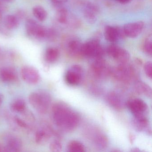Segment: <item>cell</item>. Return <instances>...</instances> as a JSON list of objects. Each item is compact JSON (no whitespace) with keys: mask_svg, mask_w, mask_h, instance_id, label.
<instances>
[{"mask_svg":"<svg viewBox=\"0 0 152 152\" xmlns=\"http://www.w3.org/2000/svg\"><path fill=\"white\" fill-rule=\"evenodd\" d=\"M52 115L57 127L66 132L74 130L80 123L79 115L66 104L61 102L53 105Z\"/></svg>","mask_w":152,"mask_h":152,"instance_id":"obj_1","label":"cell"},{"mask_svg":"<svg viewBox=\"0 0 152 152\" xmlns=\"http://www.w3.org/2000/svg\"><path fill=\"white\" fill-rule=\"evenodd\" d=\"M29 101L37 112L44 114L49 109L51 99L48 93L39 91L31 93L29 96Z\"/></svg>","mask_w":152,"mask_h":152,"instance_id":"obj_2","label":"cell"},{"mask_svg":"<svg viewBox=\"0 0 152 152\" xmlns=\"http://www.w3.org/2000/svg\"><path fill=\"white\" fill-rule=\"evenodd\" d=\"M111 74L116 80L128 83L134 80L137 75V72L132 66L126 63L119 64L111 70Z\"/></svg>","mask_w":152,"mask_h":152,"instance_id":"obj_3","label":"cell"},{"mask_svg":"<svg viewBox=\"0 0 152 152\" xmlns=\"http://www.w3.org/2000/svg\"><path fill=\"white\" fill-rule=\"evenodd\" d=\"M104 54V49L97 39H92L83 44L81 56L97 59L102 58Z\"/></svg>","mask_w":152,"mask_h":152,"instance_id":"obj_4","label":"cell"},{"mask_svg":"<svg viewBox=\"0 0 152 152\" xmlns=\"http://www.w3.org/2000/svg\"><path fill=\"white\" fill-rule=\"evenodd\" d=\"M92 75L97 79H104L111 74V70L108 64L102 58L96 59L91 66Z\"/></svg>","mask_w":152,"mask_h":152,"instance_id":"obj_5","label":"cell"},{"mask_svg":"<svg viewBox=\"0 0 152 152\" xmlns=\"http://www.w3.org/2000/svg\"><path fill=\"white\" fill-rule=\"evenodd\" d=\"M107 52L109 56L119 64L128 63L129 60L130 54L128 51L115 44L110 45Z\"/></svg>","mask_w":152,"mask_h":152,"instance_id":"obj_6","label":"cell"},{"mask_svg":"<svg viewBox=\"0 0 152 152\" xmlns=\"http://www.w3.org/2000/svg\"><path fill=\"white\" fill-rule=\"evenodd\" d=\"M83 75L82 68L78 65H74L66 72L65 78L66 83L72 86H76L81 82Z\"/></svg>","mask_w":152,"mask_h":152,"instance_id":"obj_7","label":"cell"},{"mask_svg":"<svg viewBox=\"0 0 152 152\" xmlns=\"http://www.w3.org/2000/svg\"><path fill=\"white\" fill-rule=\"evenodd\" d=\"M26 31L28 35L39 39H46L47 29L40 25L33 19H28L26 23Z\"/></svg>","mask_w":152,"mask_h":152,"instance_id":"obj_8","label":"cell"},{"mask_svg":"<svg viewBox=\"0 0 152 152\" xmlns=\"http://www.w3.org/2000/svg\"><path fill=\"white\" fill-rule=\"evenodd\" d=\"M104 35L106 39L112 43H115L126 37L123 28L112 26H107L105 27Z\"/></svg>","mask_w":152,"mask_h":152,"instance_id":"obj_9","label":"cell"},{"mask_svg":"<svg viewBox=\"0 0 152 152\" xmlns=\"http://www.w3.org/2000/svg\"><path fill=\"white\" fill-rule=\"evenodd\" d=\"M144 26V22L138 21L126 24L123 28L126 37L133 39L137 37L141 33Z\"/></svg>","mask_w":152,"mask_h":152,"instance_id":"obj_10","label":"cell"},{"mask_svg":"<svg viewBox=\"0 0 152 152\" xmlns=\"http://www.w3.org/2000/svg\"><path fill=\"white\" fill-rule=\"evenodd\" d=\"M21 74L23 80L29 84H36L39 81V74L32 66H23L21 69Z\"/></svg>","mask_w":152,"mask_h":152,"instance_id":"obj_11","label":"cell"},{"mask_svg":"<svg viewBox=\"0 0 152 152\" xmlns=\"http://www.w3.org/2000/svg\"><path fill=\"white\" fill-rule=\"evenodd\" d=\"M126 106L133 116L145 115V113L147 110L146 104L140 99H134L128 101L126 103Z\"/></svg>","mask_w":152,"mask_h":152,"instance_id":"obj_12","label":"cell"},{"mask_svg":"<svg viewBox=\"0 0 152 152\" xmlns=\"http://www.w3.org/2000/svg\"><path fill=\"white\" fill-rule=\"evenodd\" d=\"M22 146L21 140L14 136H10L6 140V145L2 148V151L8 152H19Z\"/></svg>","mask_w":152,"mask_h":152,"instance_id":"obj_13","label":"cell"},{"mask_svg":"<svg viewBox=\"0 0 152 152\" xmlns=\"http://www.w3.org/2000/svg\"><path fill=\"white\" fill-rule=\"evenodd\" d=\"M108 104L115 109L121 110L126 105L123 98L119 93L113 91L110 92L107 97Z\"/></svg>","mask_w":152,"mask_h":152,"instance_id":"obj_14","label":"cell"},{"mask_svg":"<svg viewBox=\"0 0 152 152\" xmlns=\"http://www.w3.org/2000/svg\"><path fill=\"white\" fill-rule=\"evenodd\" d=\"M98 12V10L95 5L89 3L84 5L83 16L88 23L93 24L96 22Z\"/></svg>","mask_w":152,"mask_h":152,"instance_id":"obj_15","label":"cell"},{"mask_svg":"<svg viewBox=\"0 0 152 152\" xmlns=\"http://www.w3.org/2000/svg\"><path fill=\"white\" fill-rule=\"evenodd\" d=\"M17 78L16 72L13 68L6 67L0 70V79L4 82H13Z\"/></svg>","mask_w":152,"mask_h":152,"instance_id":"obj_16","label":"cell"},{"mask_svg":"<svg viewBox=\"0 0 152 152\" xmlns=\"http://www.w3.org/2000/svg\"><path fill=\"white\" fill-rule=\"evenodd\" d=\"M132 124L136 130L143 131L146 129L148 127V120L145 115L133 116Z\"/></svg>","mask_w":152,"mask_h":152,"instance_id":"obj_17","label":"cell"},{"mask_svg":"<svg viewBox=\"0 0 152 152\" xmlns=\"http://www.w3.org/2000/svg\"><path fill=\"white\" fill-rule=\"evenodd\" d=\"M51 135V132L48 128L40 129L36 132L35 140L39 145L45 144L48 141Z\"/></svg>","mask_w":152,"mask_h":152,"instance_id":"obj_18","label":"cell"},{"mask_svg":"<svg viewBox=\"0 0 152 152\" xmlns=\"http://www.w3.org/2000/svg\"><path fill=\"white\" fill-rule=\"evenodd\" d=\"M83 43L77 39H72L68 42L67 48L70 54L73 56H81Z\"/></svg>","mask_w":152,"mask_h":152,"instance_id":"obj_19","label":"cell"},{"mask_svg":"<svg viewBox=\"0 0 152 152\" xmlns=\"http://www.w3.org/2000/svg\"><path fill=\"white\" fill-rule=\"evenodd\" d=\"M134 89L136 92L146 96L148 97L151 98L152 96V89L147 84L142 82H138L134 86Z\"/></svg>","mask_w":152,"mask_h":152,"instance_id":"obj_20","label":"cell"},{"mask_svg":"<svg viewBox=\"0 0 152 152\" xmlns=\"http://www.w3.org/2000/svg\"><path fill=\"white\" fill-rule=\"evenodd\" d=\"M59 56V50L56 48H49L45 53V58L49 63H53L56 62L58 59Z\"/></svg>","mask_w":152,"mask_h":152,"instance_id":"obj_21","label":"cell"},{"mask_svg":"<svg viewBox=\"0 0 152 152\" xmlns=\"http://www.w3.org/2000/svg\"><path fill=\"white\" fill-rule=\"evenodd\" d=\"M19 20L15 15H8L4 19V25L7 29H14L19 25Z\"/></svg>","mask_w":152,"mask_h":152,"instance_id":"obj_22","label":"cell"},{"mask_svg":"<svg viewBox=\"0 0 152 152\" xmlns=\"http://www.w3.org/2000/svg\"><path fill=\"white\" fill-rule=\"evenodd\" d=\"M93 142L97 147L103 149L105 148L107 145L108 140L105 135L98 133L94 136Z\"/></svg>","mask_w":152,"mask_h":152,"instance_id":"obj_23","label":"cell"},{"mask_svg":"<svg viewBox=\"0 0 152 152\" xmlns=\"http://www.w3.org/2000/svg\"><path fill=\"white\" fill-rule=\"evenodd\" d=\"M33 13L34 17L41 22L45 21L48 16L47 11L40 6H37L34 8Z\"/></svg>","mask_w":152,"mask_h":152,"instance_id":"obj_24","label":"cell"},{"mask_svg":"<svg viewBox=\"0 0 152 152\" xmlns=\"http://www.w3.org/2000/svg\"><path fill=\"white\" fill-rule=\"evenodd\" d=\"M57 19L60 23L66 24L69 20L68 11L64 8L62 7L58 9Z\"/></svg>","mask_w":152,"mask_h":152,"instance_id":"obj_25","label":"cell"},{"mask_svg":"<svg viewBox=\"0 0 152 152\" xmlns=\"http://www.w3.org/2000/svg\"><path fill=\"white\" fill-rule=\"evenodd\" d=\"M68 150L70 152H84L86 151L83 144L78 141L73 140L68 144Z\"/></svg>","mask_w":152,"mask_h":152,"instance_id":"obj_26","label":"cell"},{"mask_svg":"<svg viewBox=\"0 0 152 152\" xmlns=\"http://www.w3.org/2000/svg\"><path fill=\"white\" fill-rule=\"evenodd\" d=\"M26 104L24 100L18 99L13 102L11 105V108L13 111L18 113H22L26 109Z\"/></svg>","mask_w":152,"mask_h":152,"instance_id":"obj_27","label":"cell"},{"mask_svg":"<svg viewBox=\"0 0 152 152\" xmlns=\"http://www.w3.org/2000/svg\"><path fill=\"white\" fill-rule=\"evenodd\" d=\"M50 151L54 152H59L62 151V145L60 141L55 140L50 142Z\"/></svg>","mask_w":152,"mask_h":152,"instance_id":"obj_28","label":"cell"},{"mask_svg":"<svg viewBox=\"0 0 152 152\" xmlns=\"http://www.w3.org/2000/svg\"><path fill=\"white\" fill-rule=\"evenodd\" d=\"M144 52L148 56H152V43L151 39H147L144 42L143 46Z\"/></svg>","mask_w":152,"mask_h":152,"instance_id":"obj_29","label":"cell"},{"mask_svg":"<svg viewBox=\"0 0 152 152\" xmlns=\"http://www.w3.org/2000/svg\"><path fill=\"white\" fill-rule=\"evenodd\" d=\"M144 72L148 77L151 79L152 76V65L151 62H148L144 67Z\"/></svg>","mask_w":152,"mask_h":152,"instance_id":"obj_30","label":"cell"},{"mask_svg":"<svg viewBox=\"0 0 152 152\" xmlns=\"http://www.w3.org/2000/svg\"><path fill=\"white\" fill-rule=\"evenodd\" d=\"M15 122L17 124L18 126H20V127L23 128H28V124L25 121L22 120L21 118H19V117H15Z\"/></svg>","mask_w":152,"mask_h":152,"instance_id":"obj_31","label":"cell"},{"mask_svg":"<svg viewBox=\"0 0 152 152\" xmlns=\"http://www.w3.org/2000/svg\"><path fill=\"white\" fill-rule=\"evenodd\" d=\"M25 15V14L24 12L21 10V11H18L17 14L15 16L18 18V20H20V19L23 18L24 17Z\"/></svg>","mask_w":152,"mask_h":152,"instance_id":"obj_32","label":"cell"},{"mask_svg":"<svg viewBox=\"0 0 152 152\" xmlns=\"http://www.w3.org/2000/svg\"><path fill=\"white\" fill-rule=\"evenodd\" d=\"M118 2L122 4H126L130 2L131 0H116Z\"/></svg>","mask_w":152,"mask_h":152,"instance_id":"obj_33","label":"cell"},{"mask_svg":"<svg viewBox=\"0 0 152 152\" xmlns=\"http://www.w3.org/2000/svg\"><path fill=\"white\" fill-rule=\"evenodd\" d=\"M2 7L1 3H0V21H1L2 17Z\"/></svg>","mask_w":152,"mask_h":152,"instance_id":"obj_34","label":"cell"},{"mask_svg":"<svg viewBox=\"0 0 152 152\" xmlns=\"http://www.w3.org/2000/svg\"><path fill=\"white\" fill-rule=\"evenodd\" d=\"M3 96L1 94H0V105L2 103V101H3Z\"/></svg>","mask_w":152,"mask_h":152,"instance_id":"obj_35","label":"cell"},{"mask_svg":"<svg viewBox=\"0 0 152 152\" xmlns=\"http://www.w3.org/2000/svg\"><path fill=\"white\" fill-rule=\"evenodd\" d=\"M3 1H8V2H10V1H12L13 0H3Z\"/></svg>","mask_w":152,"mask_h":152,"instance_id":"obj_36","label":"cell"},{"mask_svg":"<svg viewBox=\"0 0 152 152\" xmlns=\"http://www.w3.org/2000/svg\"><path fill=\"white\" fill-rule=\"evenodd\" d=\"M1 151H2V148L1 146V145H0V152H1Z\"/></svg>","mask_w":152,"mask_h":152,"instance_id":"obj_37","label":"cell"}]
</instances>
